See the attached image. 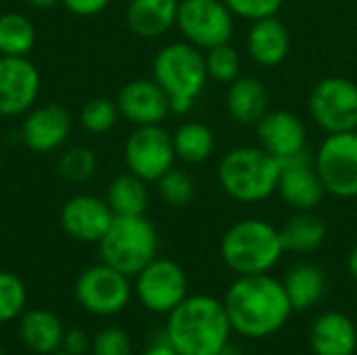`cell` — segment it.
Returning <instances> with one entry per match:
<instances>
[{
	"instance_id": "f35d334b",
	"label": "cell",
	"mask_w": 357,
	"mask_h": 355,
	"mask_svg": "<svg viewBox=\"0 0 357 355\" xmlns=\"http://www.w3.org/2000/svg\"><path fill=\"white\" fill-rule=\"evenodd\" d=\"M347 270H349L351 278L357 282V245L351 249V253L347 257Z\"/></svg>"
},
{
	"instance_id": "e0dca14e",
	"label": "cell",
	"mask_w": 357,
	"mask_h": 355,
	"mask_svg": "<svg viewBox=\"0 0 357 355\" xmlns=\"http://www.w3.org/2000/svg\"><path fill=\"white\" fill-rule=\"evenodd\" d=\"M115 213L107 199L94 195H75L61 209L63 230L82 243H98L109 230Z\"/></svg>"
},
{
	"instance_id": "5bb4252c",
	"label": "cell",
	"mask_w": 357,
	"mask_h": 355,
	"mask_svg": "<svg viewBox=\"0 0 357 355\" xmlns=\"http://www.w3.org/2000/svg\"><path fill=\"white\" fill-rule=\"evenodd\" d=\"M40 86V71L27 56H0V115H25L33 109Z\"/></svg>"
},
{
	"instance_id": "603a6c76",
	"label": "cell",
	"mask_w": 357,
	"mask_h": 355,
	"mask_svg": "<svg viewBox=\"0 0 357 355\" xmlns=\"http://www.w3.org/2000/svg\"><path fill=\"white\" fill-rule=\"evenodd\" d=\"M19 337L23 345L38 355L56 354L63 349L65 326L63 322L48 310H29L21 314Z\"/></svg>"
},
{
	"instance_id": "3957f363",
	"label": "cell",
	"mask_w": 357,
	"mask_h": 355,
	"mask_svg": "<svg viewBox=\"0 0 357 355\" xmlns=\"http://www.w3.org/2000/svg\"><path fill=\"white\" fill-rule=\"evenodd\" d=\"M153 80L165 92L172 113H188L209 80L205 50L186 40L165 44L153 59Z\"/></svg>"
},
{
	"instance_id": "277c9868",
	"label": "cell",
	"mask_w": 357,
	"mask_h": 355,
	"mask_svg": "<svg viewBox=\"0 0 357 355\" xmlns=\"http://www.w3.org/2000/svg\"><path fill=\"white\" fill-rule=\"evenodd\" d=\"M280 161L261 146H234L218 163V182L238 203H261L278 188Z\"/></svg>"
},
{
	"instance_id": "f546056e",
	"label": "cell",
	"mask_w": 357,
	"mask_h": 355,
	"mask_svg": "<svg viewBox=\"0 0 357 355\" xmlns=\"http://www.w3.org/2000/svg\"><path fill=\"white\" fill-rule=\"evenodd\" d=\"M56 169L67 182H86L96 172V155L88 146H71L61 153Z\"/></svg>"
},
{
	"instance_id": "8d00e7d4",
	"label": "cell",
	"mask_w": 357,
	"mask_h": 355,
	"mask_svg": "<svg viewBox=\"0 0 357 355\" xmlns=\"http://www.w3.org/2000/svg\"><path fill=\"white\" fill-rule=\"evenodd\" d=\"M61 2L67 6V10H71L77 17H92L102 13L111 0H61Z\"/></svg>"
},
{
	"instance_id": "52a82bcc",
	"label": "cell",
	"mask_w": 357,
	"mask_h": 355,
	"mask_svg": "<svg viewBox=\"0 0 357 355\" xmlns=\"http://www.w3.org/2000/svg\"><path fill=\"white\" fill-rule=\"evenodd\" d=\"M234 13L224 0H180L176 27L182 38L201 50L230 42Z\"/></svg>"
},
{
	"instance_id": "30bf717a",
	"label": "cell",
	"mask_w": 357,
	"mask_h": 355,
	"mask_svg": "<svg viewBox=\"0 0 357 355\" xmlns=\"http://www.w3.org/2000/svg\"><path fill=\"white\" fill-rule=\"evenodd\" d=\"M310 115L326 134L357 130V84L347 77H324L310 94Z\"/></svg>"
},
{
	"instance_id": "ba28073f",
	"label": "cell",
	"mask_w": 357,
	"mask_h": 355,
	"mask_svg": "<svg viewBox=\"0 0 357 355\" xmlns=\"http://www.w3.org/2000/svg\"><path fill=\"white\" fill-rule=\"evenodd\" d=\"M326 195L337 199L357 197V130L328 134L314 155Z\"/></svg>"
},
{
	"instance_id": "2e32d148",
	"label": "cell",
	"mask_w": 357,
	"mask_h": 355,
	"mask_svg": "<svg viewBox=\"0 0 357 355\" xmlns=\"http://www.w3.org/2000/svg\"><path fill=\"white\" fill-rule=\"evenodd\" d=\"M115 103L119 115L134 126H159L172 113L165 92L153 77H138L128 82L119 90Z\"/></svg>"
},
{
	"instance_id": "f1b7e54d",
	"label": "cell",
	"mask_w": 357,
	"mask_h": 355,
	"mask_svg": "<svg viewBox=\"0 0 357 355\" xmlns=\"http://www.w3.org/2000/svg\"><path fill=\"white\" fill-rule=\"evenodd\" d=\"M205 63L209 77L220 84H230L241 75V54L230 42L205 50Z\"/></svg>"
},
{
	"instance_id": "9c48e42d",
	"label": "cell",
	"mask_w": 357,
	"mask_h": 355,
	"mask_svg": "<svg viewBox=\"0 0 357 355\" xmlns=\"http://www.w3.org/2000/svg\"><path fill=\"white\" fill-rule=\"evenodd\" d=\"M73 293L77 303L88 314L109 318L123 312L130 303L132 285L130 276L100 262L77 276Z\"/></svg>"
},
{
	"instance_id": "1f68e13d",
	"label": "cell",
	"mask_w": 357,
	"mask_h": 355,
	"mask_svg": "<svg viewBox=\"0 0 357 355\" xmlns=\"http://www.w3.org/2000/svg\"><path fill=\"white\" fill-rule=\"evenodd\" d=\"M119 117L121 115H119L117 103L111 98H105V96L88 100L79 113L82 126L90 134H107L109 130L115 128Z\"/></svg>"
},
{
	"instance_id": "9a60e30c",
	"label": "cell",
	"mask_w": 357,
	"mask_h": 355,
	"mask_svg": "<svg viewBox=\"0 0 357 355\" xmlns=\"http://www.w3.org/2000/svg\"><path fill=\"white\" fill-rule=\"evenodd\" d=\"M259 146L274 159L284 161L307 151V128L299 115L276 109L268 111L257 123Z\"/></svg>"
},
{
	"instance_id": "836d02e7",
	"label": "cell",
	"mask_w": 357,
	"mask_h": 355,
	"mask_svg": "<svg viewBox=\"0 0 357 355\" xmlns=\"http://www.w3.org/2000/svg\"><path fill=\"white\" fill-rule=\"evenodd\" d=\"M90 355H134L132 339L123 328H102L90 345Z\"/></svg>"
},
{
	"instance_id": "8fae6325",
	"label": "cell",
	"mask_w": 357,
	"mask_h": 355,
	"mask_svg": "<svg viewBox=\"0 0 357 355\" xmlns=\"http://www.w3.org/2000/svg\"><path fill=\"white\" fill-rule=\"evenodd\" d=\"M176 159L172 134L161 123L136 126L123 144V161L128 172L146 182H157L174 167Z\"/></svg>"
},
{
	"instance_id": "7a4b0ae2",
	"label": "cell",
	"mask_w": 357,
	"mask_h": 355,
	"mask_svg": "<svg viewBox=\"0 0 357 355\" xmlns=\"http://www.w3.org/2000/svg\"><path fill=\"white\" fill-rule=\"evenodd\" d=\"M230 335L224 301L211 295H188L167 314L165 341L180 355H224Z\"/></svg>"
},
{
	"instance_id": "ffe728a7",
	"label": "cell",
	"mask_w": 357,
	"mask_h": 355,
	"mask_svg": "<svg viewBox=\"0 0 357 355\" xmlns=\"http://www.w3.org/2000/svg\"><path fill=\"white\" fill-rule=\"evenodd\" d=\"M291 50V33L287 25L274 15L251 21L247 33V52L261 67L280 65Z\"/></svg>"
},
{
	"instance_id": "ac0fdd59",
	"label": "cell",
	"mask_w": 357,
	"mask_h": 355,
	"mask_svg": "<svg viewBox=\"0 0 357 355\" xmlns=\"http://www.w3.org/2000/svg\"><path fill=\"white\" fill-rule=\"evenodd\" d=\"M71 132V115L61 105H42L25 113L21 140L33 153H50L65 144Z\"/></svg>"
},
{
	"instance_id": "83f0119b",
	"label": "cell",
	"mask_w": 357,
	"mask_h": 355,
	"mask_svg": "<svg viewBox=\"0 0 357 355\" xmlns=\"http://www.w3.org/2000/svg\"><path fill=\"white\" fill-rule=\"evenodd\" d=\"M36 44V27L21 13L0 15V56H27Z\"/></svg>"
},
{
	"instance_id": "4dcf8cb0",
	"label": "cell",
	"mask_w": 357,
	"mask_h": 355,
	"mask_svg": "<svg viewBox=\"0 0 357 355\" xmlns=\"http://www.w3.org/2000/svg\"><path fill=\"white\" fill-rule=\"evenodd\" d=\"M27 303V289L23 280L6 270H0V324L19 318Z\"/></svg>"
},
{
	"instance_id": "44dd1931",
	"label": "cell",
	"mask_w": 357,
	"mask_h": 355,
	"mask_svg": "<svg viewBox=\"0 0 357 355\" xmlns=\"http://www.w3.org/2000/svg\"><path fill=\"white\" fill-rule=\"evenodd\" d=\"M268 90L261 80L253 75H238L228 84L226 109L228 115L241 126H257L268 109Z\"/></svg>"
},
{
	"instance_id": "5b68a950",
	"label": "cell",
	"mask_w": 357,
	"mask_h": 355,
	"mask_svg": "<svg viewBox=\"0 0 357 355\" xmlns=\"http://www.w3.org/2000/svg\"><path fill=\"white\" fill-rule=\"evenodd\" d=\"M220 253L236 276H251L268 274L284 255V247L278 228L266 220L247 218L226 230Z\"/></svg>"
},
{
	"instance_id": "74e56055",
	"label": "cell",
	"mask_w": 357,
	"mask_h": 355,
	"mask_svg": "<svg viewBox=\"0 0 357 355\" xmlns=\"http://www.w3.org/2000/svg\"><path fill=\"white\" fill-rule=\"evenodd\" d=\"M140 355H180L167 341H161V343H155L151 345L149 349H144Z\"/></svg>"
},
{
	"instance_id": "8992f818",
	"label": "cell",
	"mask_w": 357,
	"mask_h": 355,
	"mask_svg": "<svg viewBox=\"0 0 357 355\" xmlns=\"http://www.w3.org/2000/svg\"><path fill=\"white\" fill-rule=\"evenodd\" d=\"M157 249L159 236L146 216H115L109 230L98 241L102 264L130 278L157 257Z\"/></svg>"
},
{
	"instance_id": "cb8c5ba5",
	"label": "cell",
	"mask_w": 357,
	"mask_h": 355,
	"mask_svg": "<svg viewBox=\"0 0 357 355\" xmlns=\"http://www.w3.org/2000/svg\"><path fill=\"white\" fill-rule=\"evenodd\" d=\"M282 287L289 295V301L295 312H303L314 308L326 291V276L324 272L310 262L295 264L282 280Z\"/></svg>"
},
{
	"instance_id": "60d3db41",
	"label": "cell",
	"mask_w": 357,
	"mask_h": 355,
	"mask_svg": "<svg viewBox=\"0 0 357 355\" xmlns=\"http://www.w3.org/2000/svg\"><path fill=\"white\" fill-rule=\"evenodd\" d=\"M50 355H71V354H67V352H63V349H61V352H56V354H50Z\"/></svg>"
},
{
	"instance_id": "7402d4cb",
	"label": "cell",
	"mask_w": 357,
	"mask_h": 355,
	"mask_svg": "<svg viewBox=\"0 0 357 355\" xmlns=\"http://www.w3.org/2000/svg\"><path fill=\"white\" fill-rule=\"evenodd\" d=\"M180 0H130L126 21L138 38H159L176 25Z\"/></svg>"
},
{
	"instance_id": "d6986e66",
	"label": "cell",
	"mask_w": 357,
	"mask_h": 355,
	"mask_svg": "<svg viewBox=\"0 0 357 355\" xmlns=\"http://www.w3.org/2000/svg\"><path fill=\"white\" fill-rule=\"evenodd\" d=\"M314 355H354L357 352V326L341 312L320 314L310 328Z\"/></svg>"
},
{
	"instance_id": "484cf974",
	"label": "cell",
	"mask_w": 357,
	"mask_h": 355,
	"mask_svg": "<svg viewBox=\"0 0 357 355\" xmlns=\"http://www.w3.org/2000/svg\"><path fill=\"white\" fill-rule=\"evenodd\" d=\"M149 182L132 172L117 176L107 188V203L115 216H144L149 207Z\"/></svg>"
},
{
	"instance_id": "7c38bea8",
	"label": "cell",
	"mask_w": 357,
	"mask_h": 355,
	"mask_svg": "<svg viewBox=\"0 0 357 355\" xmlns=\"http://www.w3.org/2000/svg\"><path fill=\"white\" fill-rule=\"evenodd\" d=\"M134 293L149 312L167 316L188 297V278L176 262L155 257L136 274Z\"/></svg>"
},
{
	"instance_id": "4316f807",
	"label": "cell",
	"mask_w": 357,
	"mask_h": 355,
	"mask_svg": "<svg viewBox=\"0 0 357 355\" xmlns=\"http://www.w3.org/2000/svg\"><path fill=\"white\" fill-rule=\"evenodd\" d=\"M172 140L176 157L190 165L207 161L215 151L213 130L201 121H184L172 134Z\"/></svg>"
},
{
	"instance_id": "ab89813d",
	"label": "cell",
	"mask_w": 357,
	"mask_h": 355,
	"mask_svg": "<svg viewBox=\"0 0 357 355\" xmlns=\"http://www.w3.org/2000/svg\"><path fill=\"white\" fill-rule=\"evenodd\" d=\"M33 8H52V6H56L61 0H27Z\"/></svg>"
},
{
	"instance_id": "6da1fadb",
	"label": "cell",
	"mask_w": 357,
	"mask_h": 355,
	"mask_svg": "<svg viewBox=\"0 0 357 355\" xmlns=\"http://www.w3.org/2000/svg\"><path fill=\"white\" fill-rule=\"evenodd\" d=\"M224 308L232 326L247 339L276 335L295 312L282 280L268 274L238 276L224 295Z\"/></svg>"
},
{
	"instance_id": "d6a6232c",
	"label": "cell",
	"mask_w": 357,
	"mask_h": 355,
	"mask_svg": "<svg viewBox=\"0 0 357 355\" xmlns=\"http://www.w3.org/2000/svg\"><path fill=\"white\" fill-rule=\"evenodd\" d=\"M157 188L161 199L172 207H186L195 199V190H197L192 176L176 167H172L157 180Z\"/></svg>"
},
{
	"instance_id": "b9f144b4",
	"label": "cell",
	"mask_w": 357,
	"mask_h": 355,
	"mask_svg": "<svg viewBox=\"0 0 357 355\" xmlns=\"http://www.w3.org/2000/svg\"><path fill=\"white\" fill-rule=\"evenodd\" d=\"M0 355H6V354H4V352H2V349H0Z\"/></svg>"
},
{
	"instance_id": "d590c367",
	"label": "cell",
	"mask_w": 357,
	"mask_h": 355,
	"mask_svg": "<svg viewBox=\"0 0 357 355\" xmlns=\"http://www.w3.org/2000/svg\"><path fill=\"white\" fill-rule=\"evenodd\" d=\"M90 345H92V339L79 331V328H69L65 331V339H63V352L71 355H86L90 354Z\"/></svg>"
},
{
	"instance_id": "4fadbf2b",
	"label": "cell",
	"mask_w": 357,
	"mask_h": 355,
	"mask_svg": "<svg viewBox=\"0 0 357 355\" xmlns=\"http://www.w3.org/2000/svg\"><path fill=\"white\" fill-rule=\"evenodd\" d=\"M276 192L295 211H314L322 203L326 188L316 169L314 157L307 151L280 161Z\"/></svg>"
},
{
	"instance_id": "d4e9b609",
	"label": "cell",
	"mask_w": 357,
	"mask_h": 355,
	"mask_svg": "<svg viewBox=\"0 0 357 355\" xmlns=\"http://www.w3.org/2000/svg\"><path fill=\"white\" fill-rule=\"evenodd\" d=\"M280 239L284 251L291 253H314L326 241V226L314 211H297L282 228Z\"/></svg>"
},
{
	"instance_id": "e575fe53",
	"label": "cell",
	"mask_w": 357,
	"mask_h": 355,
	"mask_svg": "<svg viewBox=\"0 0 357 355\" xmlns=\"http://www.w3.org/2000/svg\"><path fill=\"white\" fill-rule=\"evenodd\" d=\"M230 10L247 21H257L278 15L284 0H224Z\"/></svg>"
}]
</instances>
